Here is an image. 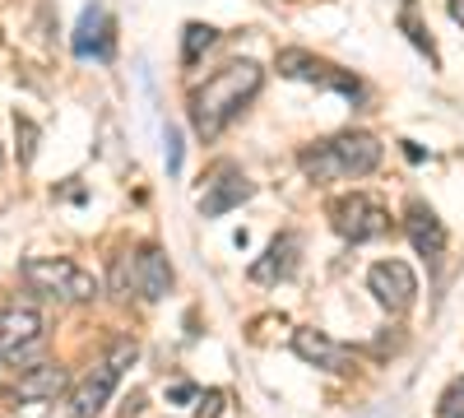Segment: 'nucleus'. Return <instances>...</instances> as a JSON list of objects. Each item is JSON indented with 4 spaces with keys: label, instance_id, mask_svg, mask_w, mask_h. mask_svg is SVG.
<instances>
[{
    "label": "nucleus",
    "instance_id": "16",
    "mask_svg": "<svg viewBox=\"0 0 464 418\" xmlns=\"http://www.w3.org/2000/svg\"><path fill=\"white\" fill-rule=\"evenodd\" d=\"M214 43H218V28H209V24H186V37H181V61H186V65H196Z\"/></svg>",
    "mask_w": 464,
    "mask_h": 418
},
{
    "label": "nucleus",
    "instance_id": "20",
    "mask_svg": "<svg viewBox=\"0 0 464 418\" xmlns=\"http://www.w3.org/2000/svg\"><path fill=\"white\" fill-rule=\"evenodd\" d=\"M200 418H218V391L200 395Z\"/></svg>",
    "mask_w": 464,
    "mask_h": 418
},
{
    "label": "nucleus",
    "instance_id": "13",
    "mask_svg": "<svg viewBox=\"0 0 464 418\" xmlns=\"http://www.w3.org/2000/svg\"><path fill=\"white\" fill-rule=\"evenodd\" d=\"M297 256H302V238L297 233H279L275 242H269V251L251 265V279L256 284H279L297 270Z\"/></svg>",
    "mask_w": 464,
    "mask_h": 418
},
{
    "label": "nucleus",
    "instance_id": "21",
    "mask_svg": "<svg viewBox=\"0 0 464 418\" xmlns=\"http://www.w3.org/2000/svg\"><path fill=\"white\" fill-rule=\"evenodd\" d=\"M446 10H450L455 24H464V0H446Z\"/></svg>",
    "mask_w": 464,
    "mask_h": 418
},
{
    "label": "nucleus",
    "instance_id": "10",
    "mask_svg": "<svg viewBox=\"0 0 464 418\" xmlns=\"http://www.w3.org/2000/svg\"><path fill=\"white\" fill-rule=\"evenodd\" d=\"M37 339H43V316H37V307H19V302H10V307H0V354L24 363Z\"/></svg>",
    "mask_w": 464,
    "mask_h": 418
},
{
    "label": "nucleus",
    "instance_id": "17",
    "mask_svg": "<svg viewBox=\"0 0 464 418\" xmlns=\"http://www.w3.org/2000/svg\"><path fill=\"white\" fill-rule=\"evenodd\" d=\"M437 418H464V376L441 391V404H437Z\"/></svg>",
    "mask_w": 464,
    "mask_h": 418
},
{
    "label": "nucleus",
    "instance_id": "23",
    "mask_svg": "<svg viewBox=\"0 0 464 418\" xmlns=\"http://www.w3.org/2000/svg\"><path fill=\"white\" fill-rule=\"evenodd\" d=\"M404 5H409V0H404Z\"/></svg>",
    "mask_w": 464,
    "mask_h": 418
},
{
    "label": "nucleus",
    "instance_id": "2",
    "mask_svg": "<svg viewBox=\"0 0 464 418\" xmlns=\"http://www.w3.org/2000/svg\"><path fill=\"white\" fill-rule=\"evenodd\" d=\"M302 172L330 186V181H353V177H367L376 163H381V140L367 135V131H343L334 140H321L316 149H302Z\"/></svg>",
    "mask_w": 464,
    "mask_h": 418
},
{
    "label": "nucleus",
    "instance_id": "18",
    "mask_svg": "<svg viewBox=\"0 0 464 418\" xmlns=\"http://www.w3.org/2000/svg\"><path fill=\"white\" fill-rule=\"evenodd\" d=\"M14 126H19V140H24L19 159H24V163H33V140H37V126H33V122H24V117H14Z\"/></svg>",
    "mask_w": 464,
    "mask_h": 418
},
{
    "label": "nucleus",
    "instance_id": "14",
    "mask_svg": "<svg viewBox=\"0 0 464 418\" xmlns=\"http://www.w3.org/2000/svg\"><path fill=\"white\" fill-rule=\"evenodd\" d=\"M404 228H409V242L418 247V256L441 260V251H446V228H441V219H437L428 205H422V200H413V205H409Z\"/></svg>",
    "mask_w": 464,
    "mask_h": 418
},
{
    "label": "nucleus",
    "instance_id": "11",
    "mask_svg": "<svg viewBox=\"0 0 464 418\" xmlns=\"http://www.w3.org/2000/svg\"><path fill=\"white\" fill-rule=\"evenodd\" d=\"M293 354L302 363H312V367H325V372H348L353 367V354H348L343 345H334L325 330H297L293 335Z\"/></svg>",
    "mask_w": 464,
    "mask_h": 418
},
{
    "label": "nucleus",
    "instance_id": "8",
    "mask_svg": "<svg viewBox=\"0 0 464 418\" xmlns=\"http://www.w3.org/2000/svg\"><path fill=\"white\" fill-rule=\"evenodd\" d=\"M256 196V186L246 181V172L237 163H214L209 168V181H205V191H200V214L205 219H218L227 209H237Z\"/></svg>",
    "mask_w": 464,
    "mask_h": 418
},
{
    "label": "nucleus",
    "instance_id": "22",
    "mask_svg": "<svg viewBox=\"0 0 464 418\" xmlns=\"http://www.w3.org/2000/svg\"><path fill=\"white\" fill-rule=\"evenodd\" d=\"M168 395H172V400H190V395H196V386H186V382H181V386H172Z\"/></svg>",
    "mask_w": 464,
    "mask_h": 418
},
{
    "label": "nucleus",
    "instance_id": "9",
    "mask_svg": "<svg viewBox=\"0 0 464 418\" xmlns=\"http://www.w3.org/2000/svg\"><path fill=\"white\" fill-rule=\"evenodd\" d=\"M367 288L376 293V302L385 312H409L413 307V297H418V275L409 270L404 260H381L367 270Z\"/></svg>",
    "mask_w": 464,
    "mask_h": 418
},
{
    "label": "nucleus",
    "instance_id": "6",
    "mask_svg": "<svg viewBox=\"0 0 464 418\" xmlns=\"http://www.w3.org/2000/svg\"><path fill=\"white\" fill-rule=\"evenodd\" d=\"M330 223L348 242H376V238L391 233V209H385L381 200H372V196H362V191H353V196L330 205Z\"/></svg>",
    "mask_w": 464,
    "mask_h": 418
},
{
    "label": "nucleus",
    "instance_id": "3",
    "mask_svg": "<svg viewBox=\"0 0 464 418\" xmlns=\"http://www.w3.org/2000/svg\"><path fill=\"white\" fill-rule=\"evenodd\" d=\"M24 284L43 297H61V302H89L98 297V279L74 265L65 256H28L24 260Z\"/></svg>",
    "mask_w": 464,
    "mask_h": 418
},
{
    "label": "nucleus",
    "instance_id": "19",
    "mask_svg": "<svg viewBox=\"0 0 464 418\" xmlns=\"http://www.w3.org/2000/svg\"><path fill=\"white\" fill-rule=\"evenodd\" d=\"M168 172H181V131L168 126Z\"/></svg>",
    "mask_w": 464,
    "mask_h": 418
},
{
    "label": "nucleus",
    "instance_id": "1",
    "mask_svg": "<svg viewBox=\"0 0 464 418\" xmlns=\"http://www.w3.org/2000/svg\"><path fill=\"white\" fill-rule=\"evenodd\" d=\"M260 84H265V70L256 61H232L218 74H209V80L190 93V126H196V135L218 140L232 126V117L260 93Z\"/></svg>",
    "mask_w": 464,
    "mask_h": 418
},
{
    "label": "nucleus",
    "instance_id": "15",
    "mask_svg": "<svg viewBox=\"0 0 464 418\" xmlns=\"http://www.w3.org/2000/svg\"><path fill=\"white\" fill-rule=\"evenodd\" d=\"M70 386V376H65V367L61 363H37V367H28L19 382H14V400H56L61 391Z\"/></svg>",
    "mask_w": 464,
    "mask_h": 418
},
{
    "label": "nucleus",
    "instance_id": "7",
    "mask_svg": "<svg viewBox=\"0 0 464 418\" xmlns=\"http://www.w3.org/2000/svg\"><path fill=\"white\" fill-rule=\"evenodd\" d=\"M279 74H288V80H302V84L334 89V93L353 98V102L362 98V84H358L348 70H339V65H330V61H321V56H312V52H297V47L279 52Z\"/></svg>",
    "mask_w": 464,
    "mask_h": 418
},
{
    "label": "nucleus",
    "instance_id": "12",
    "mask_svg": "<svg viewBox=\"0 0 464 418\" xmlns=\"http://www.w3.org/2000/svg\"><path fill=\"white\" fill-rule=\"evenodd\" d=\"M74 56H98V61H107L111 56V15L98 5H93L80 15V24H74Z\"/></svg>",
    "mask_w": 464,
    "mask_h": 418
},
{
    "label": "nucleus",
    "instance_id": "5",
    "mask_svg": "<svg viewBox=\"0 0 464 418\" xmlns=\"http://www.w3.org/2000/svg\"><path fill=\"white\" fill-rule=\"evenodd\" d=\"M111 288L121 293V297H130V288H135L144 302H159V297L172 293V265H168V256L153 247V242H144L135 256H121V260H116Z\"/></svg>",
    "mask_w": 464,
    "mask_h": 418
},
{
    "label": "nucleus",
    "instance_id": "4",
    "mask_svg": "<svg viewBox=\"0 0 464 418\" xmlns=\"http://www.w3.org/2000/svg\"><path fill=\"white\" fill-rule=\"evenodd\" d=\"M140 358V345L135 339H121L80 386L70 391V418H98L102 409H107V400H111V391H116V382H121V372L130 367Z\"/></svg>",
    "mask_w": 464,
    "mask_h": 418
}]
</instances>
